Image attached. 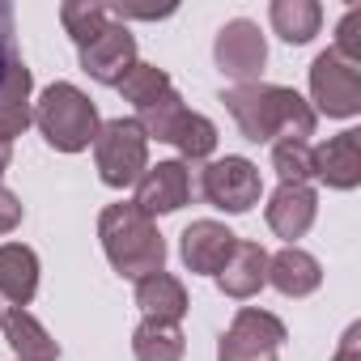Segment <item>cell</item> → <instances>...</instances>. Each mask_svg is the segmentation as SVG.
I'll use <instances>...</instances> for the list:
<instances>
[{"label": "cell", "mask_w": 361, "mask_h": 361, "mask_svg": "<svg viewBox=\"0 0 361 361\" xmlns=\"http://www.w3.org/2000/svg\"><path fill=\"white\" fill-rule=\"evenodd\" d=\"M226 111L234 115L238 132L251 140V145H264V140H306L314 136V106L289 90V85H268V81H247V85H230L221 94Z\"/></svg>", "instance_id": "1"}, {"label": "cell", "mask_w": 361, "mask_h": 361, "mask_svg": "<svg viewBox=\"0 0 361 361\" xmlns=\"http://www.w3.org/2000/svg\"><path fill=\"white\" fill-rule=\"evenodd\" d=\"M272 170L281 174V183H302L310 188L314 178V157L306 140H276L272 145Z\"/></svg>", "instance_id": "26"}, {"label": "cell", "mask_w": 361, "mask_h": 361, "mask_svg": "<svg viewBox=\"0 0 361 361\" xmlns=\"http://www.w3.org/2000/svg\"><path fill=\"white\" fill-rule=\"evenodd\" d=\"M9 161H13V145H5V140H0V178H5Z\"/></svg>", "instance_id": "31"}, {"label": "cell", "mask_w": 361, "mask_h": 361, "mask_svg": "<svg viewBox=\"0 0 361 361\" xmlns=\"http://www.w3.org/2000/svg\"><path fill=\"white\" fill-rule=\"evenodd\" d=\"M30 90H35V77L22 64V56H18L13 68L5 73V81H0V140H5V145H13V136H22L35 123Z\"/></svg>", "instance_id": "15"}, {"label": "cell", "mask_w": 361, "mask_h": 361, "mask_svg": "<svg viewBox=\"0 0 361 361\" xmlns=\"http://www.w3.org/2000/svg\"><path fill=\"white\" fill-rule=\"evenodd\" d=\"M115 90H119V94H123L136 111H145V106H153L157 98H166L174 85H170L166 68H157V64H140V60H136V64L128 68V77H123Z\"/></svg>", "instance_id": "23"}, {"label": "cell", "mask_w": 361, "mask_h": 361, "mask_svg": "<svg viewBox=\"0 0 361 361\" xmlns=\"http://www.w3.org/2000/svg\"><path fill=\"white\" fill-rule=\"evenodd\" d=\"M268 18H272V30H276L289 47L310 43V39L319 35V26H323V9L314 5V0H272Z\"/></svg>", "instance_id": "20"}, {"label": "cell", "mask_w": 361, "mask_h": 361, "mask_svg": "<svg viewBox=\"0 0 361 361\" xmlns=\"http://www.w3.org/2000/svg\"><path fill=\"white\" fill-rule=\"evenodd\" d=\"M340 60H348L353 68H361V9H348L336 26V47H331Z\"/></svg>", "instance_id": "27"}, {"label": "cell", "mask_w": 361, "mask_h": 361, "mask_svg": "<svg viewBox=\"0 0 361 361\" xmlns=\"http://www.w3.org/2000/svg\"><path fill=\"white\" fill-rule=\"evenodd\" d=\"M310 157H314V178L327 183L331 192H353L361 183V132L357 128L323 140L319 149H310Z\"/></svg>", "instance_id": "12"}, {"label": "cell", "mask_w": 361, "mask_h": 361, "mask_svg": "<svg viewBox=\"0 0 361 361\" xmlns=\"http://www.w3.org/2000/svg\"><path fill=\"white\" fill-rule=\"evenodd\" d=\"M213 60H217V68L226 77H234L238 85H247V81H259V73L268 64V43H264V35H259L255 22L234 18V22L221 26V35L213 43Z\"/></svg>", "instance_id": "8"}, {"label": "cell", "mask_w": 361, "mask_h": 361, "mask_svg": "<svg viewBox=\"0 0 361 361\" xmlns=\"http://www.w3.org/2000/svg\"><path fill=\"white\" fill-rule=\"evenodd\" d=\"M192 200V174H188V161H157L140 174L136 183V209L145 217H161V213H178Z\"/></svg>", "instance_id": "9"}, {"label": "cell", "mask_w": 361, "mask_h": 361, "mask_svg": "<svg viewBox=\"0 0 361 361\" xmlns=\"http://www.w3.org/2000/svg\"><path fill=\"white\" fill-rule=\"evenodd\" d=\"M81 51V68L98 81V85H119L128 77V68L136 64V39L123 22H111L94 43L77 47Z\"/></svg>", "instance_id": "10"}, {"label": "cell", "mask_w": 361, "mask_h": 361, "mask_svg": "<svg viewBox=\"0 0 361 361\" xmlns=\"http://www.w3.org/2000/svg\"><path fill=\"white\" fill-rule=\"evenodd\" d=\"M285 323L272 310L243 306L230 323V331L217 340V361H276V348L285 344Z\"/></svg>", "instance_id": "6"}, {"label": "cell", "mask_w": 361, "mask_h": 361, "mask_svg": "<svg viewBox=\"0 0 361 361\" xmlns=\"http://www.w3.org/2000/svg\"><path fill=\"white\" fill-rule=\"evenodd\" d=\"M94 161H98V178L106 188L115 192L136 188L140 174L149 170V136L140 132L136 119H111L94 136Z\"/></svg>", "instance_id": "4"}, {"label": "cell", "mask_w": 361, "mask_h": 361, "mask_svg": "<svg viewBox=\"0 0 361 361\" xmlns=\"http://www.w3.org/2000/svg\"><path fill=\"white\" fill-rule=\"evenodd\" d=\"M217 285H221V293L226 298H234V302H247V298H255L264 285H268V251L259 247V243H234V251H230V259H226V268L217 272Z\"/></svg>", "instance_id": "14"}, {"label": "cell", "mask_w": 361, "mask_h": 361, "mask_svg": "<svg viewBox=\"0 0 361 361\" xmlns=\"http://www.w3.org/2000/svg\"><path fill=\"white\" fill-rule=\"evenodd\" d=\"M13 5L9 0H0V81H5V73L13 68L18 60V39H13Z\"/></svg>", "instance_id": "28"}, {"label": "cell", "mask_w": 361, "mask_h": 361, "mask_svg": "<svg viewBox=\"0 0 361 361\" xmlns=\"http://www.w3.org/2000/svg\"><path fill=\"white\" fill-rule=\"evenodd\" d=\"M60 22H64L68 39H73L77 47H85V43H94V39L115 22V9L98 5V0H68V5L60 9Z\"/></svg>", "instance_id": "22"}, {"label": "cell", "mask_w": 361, "mask_h": 361, "mask_svg": "<svg viewBox=\"0 0 361 361\" xmlns=\"http://www.w3.org/2000/svg\"><path fill=\"white\" fill-rule=\"evenodd\" d=\"M234 243H238L234 230H226L221 221H209V217H204V221H192V226L183 230L178 255H183L188 272H196V276H217V272L226 268Z\"/></svg>", "instance_id": "11"}, {"label": "cell", "mask_w": 361, "mask_h": 361, "mask_svg": "<svg viewBox=\"0 0 361 361\" xmlns=\"http://www.w3.org/2000/svg\"><path fill=\"white\" fill-rule=\"evenodd\" d=\"M310 98L327 119H353L361 111V68H353L336 51L314 56V64H310Z\"/></svg>", "instance_id": "7"}, {"label": "cell", "mask_w": 361, "mask_h": 361, "mask_svg": "<svg viewBox=\"0 0 361 361\" xmlns=\"http://www.w3.org/2000/svg\"><path fill=\"white\" fill-rule=\"evenodd\" d=\"M35 123L43 132V140L56 149V153H81L94 145L102 119H98V106L73 85V81H56L39 94L35 102Z\"/></svg>", "instance_id": "3"}, {"label": "cell", "mask_w": 361, "mask_h": 361, "mask_svg": "<svg viewBox=\"0 0 361 361\" xmlns=\"http://www.w3.org/2000/svg\"><path fill=\"white\" fill-rule=\"evenodd\" d=\"M132 353H136V361H183L188 340H183V331H178V323L145 319L132 331Z\"/></svg>", "instance_id": "21"}, {"label": "cell", "mask_w": 361, "mask_h": 361, "mask_svg": "<svg viewBox=\"0 0 361 361\" xmlns=\"http://www.w3.org/2000/svg\"><path fill=\"white\" fill-rule=\"evenodd\" d=\"M136 306L145 310V319H166V323H178L192 302H188V285L170 276V272H153V276H140L136 281Z\"/></svg>", "instance_id": "19"}, {"label": "cell", "mask_w": 361, "mask_h": 361, "mask_svg": "<svg viewBox=\"0 0 361 361\" xmlns=\"http://www.w3.org/2000/svg\"><path fill=\"white\" fill-rule=\"evenodd\" d=\"M331 361H361V323H353L344 331V340H340V348H336Z\"/></svg>", "instance_id": "30"}, {"label": "cell", "mask_w": 361, "mask_h": 361, "mask_svg": "<svg viewBox=\"0 0 361 361\" xmlns=\"http://www.w3.org/2000/svg\"><path fill=\"white\" fill-rule=\"evenodd\" d=\"M0 331H5L9 348L18 353V361H56L60 357V344L47 336V327L22 310V306H9L5 314H0Z\"/></svg>", "instance_id": "18"}, {"label": "cell", "mask_w": 361, "mask_h": 361, "mask_svg": "<svg viewBox=\"0 0 361 361\" xmlns=\"http://www.w3.org/2000/svg\"><path fill=\"white\" fill-rule=\"evenodd\" d=\"M0 314H5V310H0Z\"/></svg>", "instance_id": "32"}, {"label": "cell", "mask_w": 361, "mask_h": 361, "mask_svg": "<svg viewBox=\"0 0 361 361\" xmlns=\"http://www.w3.org/2000/svg\"><path fill=\"white\" fill-rule=\"evenodd\" d=\"M268 285L285 298H310L323 285V268L310 251L302 247H285L276 255H268Z\"/></svg>", "instance_id": "16"}, {"label": "cell", "mask_w": 361, "mask_h": 361, "mask_svg": "<svg viewBox=\"0 0 361 361\" xmlns=\"http://www.w3.org/2000/svg\"><path fill=\"white\" fill-rule=\"evenodd\" d=\"M188 115V106H183V98H178L174 90L166 94V98H157L153 106H145V111H136V123H140V132L149 136V140H161V145H170V136H174V128H178V119Z\"/></svg>", "instance_id": "25"}, {"label": "cell", "mask_w": 361, "mask_h": 361, "mask_svg": "<svg viewBox=\"0 0 361 361\" xmlns=\"http://www.w3.org/2000/svg\"><path fill=\"white\" fill-rule=\"evenodd\" d=\"M170 145L183 153V161H204V157H213V149H217V128H213V119L188 111L183 119H178Z\"/></svg>", "instance_id": "24"}, {"label": "cell", "mask_w": 361, "mask_h": 361, "mask_svg": "<svg viewBox=\"0 0 361 361\" xmlns=\"http://www.w3.org/2000/svg\"><path fill=\"white\" fill-rule=\"evenodd\" d=\"M200 192H204V200H209L213 209L238 217V213H251V209L259 204L264 183H259L255 161L230 153V157H217V161H209V166L200 170Z\"/></svg>", "instance_id": "5"}, {"label": "cell", "mask_w": 361, "mask_h": 361, "mask_svg": "<svg viewBox=\"0 0 361 361\" xmlns=\"http://www.w3.org/2000/svg\"><path fill=\"white\" fill-rule=\"evenodd\" d=\"M264 217H268V230L293 247V243L314 226V217H319V196H314V188L281 183V188L272 192V200H268Z\"/></svg>", "instance_id": "13"}, {"label": "cell", "mask_w": 361, "mask_h": 361, "mask_svg": "<svg viewBox=\"0 0 361 361\" xmlns=\"http://www.w3.org/2000/svg\"><path fill=\"white\" fill-rule=\"evenodd\" d=\"M98 238H102V251H106L111 268L119 276H128V281L153 276L166 264V243H161L153 217H145L132 200H119V204H106L102 209Z\"/></svg>", "instance_id": "2"}, {"label": "cell", "mask_w": 361, "mask_h": 361, "mask_svg": "<svg viewBox=\"0 0 361 361\" xmlns=\"http://www.w3.org/2000/svg\"><path fill=\"white\" fill-rule=\"evenodd\" d=\"M18 226H22V200L9 188H0V234H13Z\"/></svg>", "instance_id": "29"}, {"label": "cell", "mask_w": 361, "mask_h": 361, "mask_svg": "<svg viewBox=\"0 0 361 361\" xmlns=\"http://www.w3.org/2000/svg\"><path fill=\"white\" fill-rule=\"evenodd\" d=\"M35 293H39V255L26 243H5L0 247V298L26 310Z\"/></svg>", "instance_id": "17"}]
</instances>
